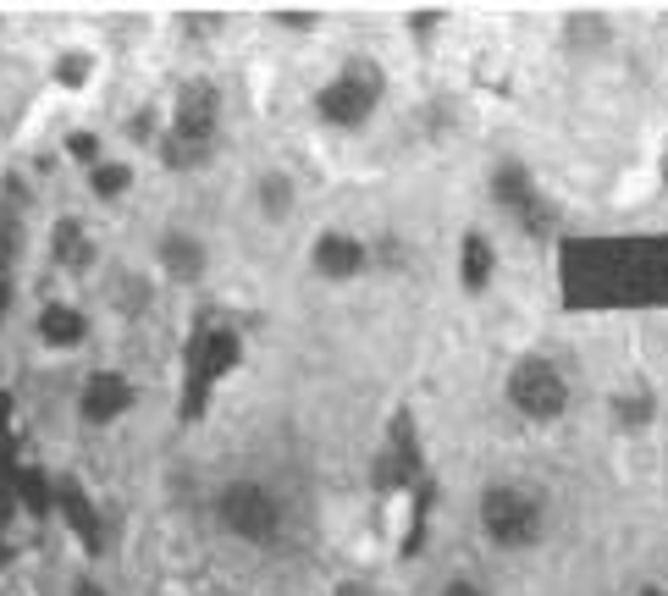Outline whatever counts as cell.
Segmentation results:
<instances>
[{"mask_svg": "<svg viewBox=\"0 0 668 596\" xmlns=\"http://www.w3.org/2000/svg\"><path fill=\"white\" fill-rule=\"evenodd\" d=\"M481 524L497 546H530L541 535V502L519 486H492L481 497Z\"/></svg>", "mask_w": 668, "mask_h": 596, "instance_id": "1", "label": "cell"}, {"mask_svg": "<svg viewBox=\"0 0 668 596\" xmlns=\"http://www.w3.org/2000/svg\"><path fill=\"white\" fill-rule=\"evenodd\" d=\"M508 403L525 414V420H558L563 403H569V381L558 365L547 359H519L514 376H508Z\"/></svg>", "mask_w": 668, "mask_h": 596, "instance_id": "2", "label": "cell"}, {"mask_svg": "<svg viewBox=\"0 0 668 596\" xmlns=\"http://www.w3.org/2000/svg\"><path fill=\"white\" fill-rule=\"evenodd\" d=\"M376 95H382L376 67H349L343 78H331V84L315 95V111H320L331 128H360V122L376 111Z\"/></svg>", "mask_w": 668, "mask_h": 596, "instance_id": "3", "label": "cell"}, {"mask_svg": "<svg viewBox=\"0 0 668 596\" xmlns=\"http://www.w3.org/2000/svg\"><path fill=\"white\" fill-rule=\"evenodd\" d=\"M221 524H227L232 535H243V541H271L276 524H282V508H276V497H271L265 486L232 480V486L221 491Z\"/></svg>", "mask_w": 668, "mask_h": 596, "instance_id": "4", "label": "cell"}, {"mask_svg": "<svg viewBox=\"0 0 668 596\" xmlns=\"http://www.w3.org/2000/svg\"><path fill=\"white\" fill-rule=\"evenodd\" d=\"M216 117H221V100H216V84L194 78L177 89V106H172V128H177V144H194L205 150L210 133H216Z\"/></svg>", "mask_w": 668, "mask_h": 596, "instance_id": "5", "label": "cell"}, {"mask_svg": "<svg viewBox=\"0 0 668 596\" xmlns=\"http://www.w3.org/2000/svg\"><path fill=\"white\" fill-rule=\"evenodd\" d=\"M232 365H238V337H232V332H210V337H199V348H194V392H188V414L199 409L205 387H210L216 376H227Z\"/></svg>", "mask_w": 668, "mask_h": 596, "instance_id": "6", "label": "cell"}, {"mask_svg": "<svg viewBox=\"0 0 668 596\" xmlns=\"http://www.w3.org/2000/svg\"><path fill=\"white\" fill-rule=\"evenodd\" d=\"M128 403H133V387H128L117 370H95V376H89V387H84V420L106 425V420H117Z\"/></svg>", "mask_w": 668, "mask_h": 596, "instance_id": "7", "label": "cell"}, {"mask_svg": "<svg viewBox=\"0 0 668 596\" xmlns=\"http://www.w3.org/2000/svg\"><path fill=\"white\" fill-rule=\"evenodd\" d=\"M360 266H365V249H360V238H349V232H326V238L315 243V271L331 277V282L360 277Z\"/></svg>", "mask_w": 668, "mask_h": 596, "instance_id": "8", "label": "cell"}, {"mask_svg": "<svg viewBox=\"0 0 668 596\" xmlns=\"http://www.w3.org/2000/svg\"><path fill=\"white\" fill-rule=\"evenodd\" d=\"M161 260H166V271L183 277V282H194V277L205 271V249H199L194 238H183V232H172V238L161 243Z\"/></svg>", "mask_w": 668, "mask_h": 596, "instance_id": "9", "label": "cell"}, {"mask_svg": "<svg viewBox=\"0 0 668 596\" xmlns=\"http://www.w3.org/2000/svg\"><path fill=\"white\" fill-rule=\"evenodd\" d=\"M40 337L56 343V348H73V343L84 337V315L67 310V304H45V315H40Z\"/></svg>", "mask_w": 668, "mask_h": 596, "instance_id": "10", "label": "cell"}, {"mask_svg": "<svg viewBox=\"0 0 668 596\" xmlns=\"http://www.w3.org/2000/svg\"><path fill=\"white\" fill-rule=\"evenodd\" d=\"M486 277H492V243L481 232H470L464 238V288H486Z\"/></svg>", "mask_w": 668, "mask_h": 596, "instance_id": "11", "label": "cell"}, {"mask_svg": "<svg viewBox=\"0 0 668 596\" xmlns=\"http://www.w3.org/2000/svg\"><path fill=\"white\" fill-rule=\"evenodd\" d=\"M56 254H62L67 266H89V260H95L89 243H84V227H78V221H62V227H56Z\"/></svg>", "mask_w": 668, "mask_h": 596, "instance_id": "12", "label": "cell"}, {"mask_svg": "<svg viewBox=\"0 0 668 596\" xmlns=\"http://www.w3.org/2000/svg\"><path fill=\"white\" fill-rule=\"evenodd\" d=\"M260 205H265V216H287V205H293L287 177H265V183H260Z\"/></svg>", "mask_w": 668, "mask_h": 596, "instance_id": "13", "label": "cell"}, {"mask_svg": "<svg viewBox=\"0 0 668 596\" xmlns=\"http://www.w3.org/2000/svg\"><path fill=\"white\" fill-rule=\"evenodd\" d=\"M89 183H95V194H100V199H117V194L128 188V166H95V177H89Z\"/></svg>", "mask_w": 668, "mask_h": 596, "instance_id": "14", "label": "cell"}, {"mask_svg": "<svg viewBox=\"0 0 668 596\" xmlns=\"http://www.w3.org/2000/svg\"><path fill=\"white\" fill-rule=\"evenodd\" d=\"M613 414H618V425H646L651 420V398H618Z\"/></svg>", "mask_w": 668, "mask_h": 596, "instance_id": "15", "label": "cell"}, {"mask_svg": "<svg viewBox=\"0 0 668 596\" xmlns=\"http://www.w3.org/2000/svg\"><path fill=\"white\" fill-rule=\"evenodd\" d=\"M62 502H67V513H73V524H78V530L89 535V546H95V513L84 508V497H78V491L67 486V491H62Z\"/></svg>", "mask_w": 668, "mask_h": 596, "instance_id": "16", "label": "cell"}, {"mask_svg": "<svg viewBox=\"0 0 668 596\" xmlns=\"http://www.w3.org/2000/svg\"><path fill=\"white\" fill-rule=\"evenodd\" d=\"M84 78H89V56H78V51H73V56L62 62V84H84Z\"/></svg>", "mask_w": 668, "mask_h": 596, "instance_id": "17", "label": "cell"}, {"mask_svg": "<svg viewBox=\"0 0 668 596\" xmlns=\"http://www.w3.org/2000/svg\"><path fill=\"white\" fill-rule=\"evenodd\" d=\"M67 144H73V155H78V161H95V155H100V144H95L89 133H73Z\"/></svg>", "mask_w": 668, "mask_h": 596, "instance_id": "18", "label": "cell"}, {"mask_svg": "<svg viewBox=\"0 0 668 596\" xmlns=\"http://www.w3.org/2000/svg\"><path fill=\"white\" fill-rule=\"evenodd\" d=\"M442 596H486V590H481V585H470V579H453Z\"/></svg>", "mask_w": 668, "mask_h": 596, "instance_id": "19", "label": "cell"}, {"mask_svg": "<svg viewBox=\"0 0 668 596\" xmlns=\"http://www.w3.org/2000/svg\"><path fill=\"white\" fill-rule=\"evenodd\" d=\"M640 596H668V590H640Z\"/></svg>", "mask_w": 668, "mask_h": 596, "instance_id": "20", "label": "cell"}]
</instances>
